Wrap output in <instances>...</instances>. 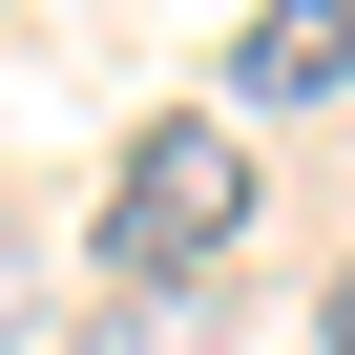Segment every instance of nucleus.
<instances>
[{
    "label": "nucleus",
    "instance_id": "7ed1b4c3",
    "mask_svg": "<svg viewBox=\"0 0 355 355\" xmlns=\"http://www.w3.org/2000/svg\"><path fill=\"white\" fill-rule=\"evenodd\" d=\"M84 355H189V313H146V293H125V313H105Z\"/></svg>",
    "mask_w": 355,
    "mask_h": 355
},
{
    "label": "nucleus",
    "instance_id": "f03ea898",
    "mask_svg": "<svg viewBox=\"0 0 355 355\" xmlns=\"http://www.w3.org/2000/svg\"><path fill=\"white\" fill-rule=\"evenodd\" d=\"M334 84H355V0H293V21L230 42V125H251V105H334Z\"/></svg>",
    "mask_w": 355,
    "mask_h": 355
},
{
    "label": "nucleus",
    "instance_id": "f257e3e1",
    "mask_svg": "<svg viewBox=\"0 0 355 355\" xmlns=\"http://www.w3.org/2000/svg\"><path fill=\"white\" fill-rule=\"evenodd\" d=\"M230 251H251V125H230V105H167V125L125 146V189H105V293L189 313Z\"/></svg>",
    "mask_w": 355,
    "mask_h": 355
},
{
    "label": "nucleus",
    "instance_id": "20e7f679",
    "mask_svg": "<svg viewBox=\"0 0 355 355\" xmlns=\"http://www.w3.org/2000/svg\"><path fill=\"white\" fill-rule=\"evenodd\" d=\"M313 355H355V251H334V293H313Z\"/></svg>",
    "mask_w": 355,
    "mask_h": 355
}]
</instances>
